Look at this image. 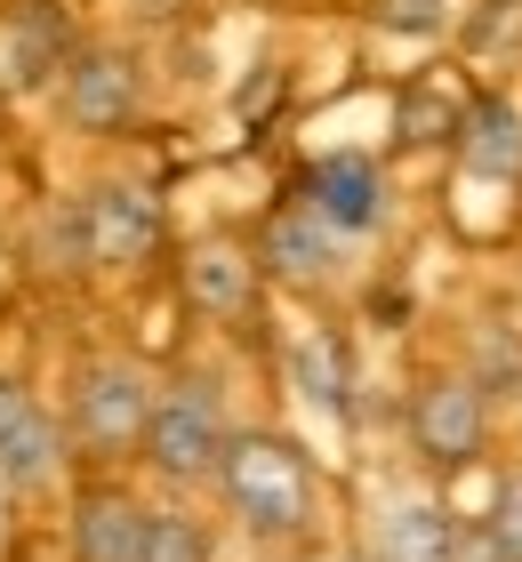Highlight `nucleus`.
<instances>
[{
  "mask_svg": "<svg viewBox=\"0 0 522 562\" xmlns=\"http://www.w3.org/2000/svg\"><path fill=\"white\" fill-rule=\"evenodd\" d=\"M290 386L313 402V411L346 418V362H337L330 338H298V353H290Z\"/></svg>",
  "mask_w": 522,
  "mask_h": 562,
  "instance_id": "2eb2a0df",
  "label": "nucleus"
},
{
  "mask_svg": "<svg viewBox=\"0 0 522 562\" xmlns=\"http://www.w3.org/2000/svg\"><path fill=\"white\" fill-rule=\"evenodd\" d=\"M225 442H233V426H225V402H218L209 378H169V386H153L145 442H137V467L153 482H169V491H201V482L218 474Z\"/></svg>",
  "mask_w": 522,
  "mask_h": 562,
  "instance_id": "7ed1b4c3",
  "label": "nucleus"
},
{
  "mask_svg": "<svg viewBox=\"0 0 522 562\" xmlns=\"http://www.w3.org/2000/svg\"><path fill=\"white\" fill-rule=\"evenodd\" d=\"M482 522H490V539H499V554L522 562V467L499 482V498H490V515H482Z\"/></svg>",
  "mask_w": 522,
  "mask_h": 562,
  "instance_id": "a211bd4d",
  "label": "nucleus"
},
{
  "mask_svg": "<svg viewBox=\"0 0 522 562\" xmlns=\"http://www.w3.org/2000/svg\"><path fill=\"white\" fill-rule=\"evenodd\" d=\"M57 234H65V266H145L162 249V201L113 177V186L73 193Z\"/></svg>",
  "mask_w": 522,
  "mask_h": 562,
  "instance_id": "20e7f679",
  "label": "nucleus"
},
{
  "mask_svg": "<svg viewBox=\"0 0 522 562\" xmlns=\"http://www.w3.org/2000/svg\"><path fill=\"white\" fill-rule=\"evenodd\" d=\"M458 161L475 169V177H490V186H514L522 177V113L507 105V97H482V105H466V121H458Z\"/></svg>",
  "mask_w": 522,
  "mask_h": 562,
  "instance_id": "f8f14e48",
  "label": "nucleus"
},
{
  "mask_svg": "<svg viewBox=\"0 0 522 562\" xmlns=\"http://www.w3.org/2000/svg\"><path fill=\"white\" fill-rule=\"evenodd\" d=\"M306 210L330 225V234H378L386 217V177L370 153H322L306 177Z\"/></svg>",
  "mask_w": 522,
  "mask_h": 562,
  "instance_id": "1a4fd4ad",
  "label": "nucleus"
},
{
  "mask_svg": "<svg viewBox=\"0 0 522 562\" xmlns=\"http://www.w3.org/2000/svg\"><path fill=\"white\" fill-rule=\"evenodd\" d=\"M451 522H458V515H442L434 498H395V506L378 515L370 562H442V547H451Z\"/></svg>",
  "mask_w": 522,
  "mask_h": 562,
  "instance_id": "ddd939ff",
  "label": "nucleus"
},
{
  "mask_svg": "<svg viewBox=\"0 0 522 562\" xmlns=\"http://www.w3.org/2000/svg\"><path fill=\"white\" fill-rule=\"evenodd\" d=\"M257 273H281V281H298V290H306V281H330V273H337V234L306 210V201H290V210L266 217Z\"/></svg>",
  "mask_w": 522,
  "mask_h": 562,
  "instance_id": "9b49d317",
  "label": "nucleus"
},
{
  "mask_svg": "<svg viewBox=\"0 0 522 562\" xmlns=\"http://www.w3.org/2000/svg\"><path fill=\"white\" fill-rule=\"evenodd\" d=\"M442 562H507V554H499V539H490V522H451Z\"/></svg>",
  "mask_w": 522,
  "mask_h": 562,
  "instance_id": "6ab92c4d",
  "label": "nucleus"
},
{
  "mask_svg": "<svg viewBox=\"0 0 522 562\" xmlns=\"http://www.w3.org/2000/svg\"><path fill=\"white\" fill-rule=\"evenodd\" d=\"M186 305L209 322H249L257 314V258L233 249V241L186 249Z\"/></svg>",
  "mask_w": 522,
  "mask_h": 562,
  "instance_id": "9d476101",
  "label": "nucleus"
},
{
  "mask_svg": "<svg viewBox=\"0 0 522 562\" xmlns=\"http://www.w3.org/2000/svg\"><path fill=\"white\" fill-rule=\"evenodd\" d=\"M209 491H218V506L233 515V530L257 547H298L313 515H322V482H313V458L290 442V434H233L218 474H209Z\"/></svg>",
  "mask_w": 522,
  "mask_h": 562,
  "instance_id": "f257e3e1",
  "label": "nucleus"
},
{
  "mask_svg": "<svg viewBox=\"0 0 522 562\" xmlns=\"http://www.w3.org/2000/svg\"><path fill=\"white\" fill-rule=\"evenodd\" d=\"M306 562H337V554H306Z\"/></svg>",
  "mask_w": 522,
  "mask_h": 562,
  "instance_id": "aec40b11",
  "label": "nucleus"
},
{
  "mask_svg": "<svg viewBox=\"0 0 522 562\" xmlns=\"http://www.w3.org/2000/svg\"><path fill=\"white\" fill-rule=\"evenodd\" d=\"M490 434V402L475 378H434V386H418L410 402V450L426 458V467H466V458L482 450Z\"/></svg>",
  "mask_w": 522,
  "mask_h": 562,
  "instance_id": "6e6552de",
  "label": "nucleus"
},
{
  "mask_svg": "<svg viewBox=\"0 0 522 562\" xmlns=\"http://www.w3.org/2000/svg\"><path fill=\"white\" fill-rule=\"evenodd\" d=\"M65 482V426L16 378H0V498H48Z\"/></svg>",
  "mask_w": 522,
  "mask_h": 562,
  "instance_id": "39448f33",
  "label": "nucleus"
},
{
  "mask_svg": "<svg viewBox=\"0 0 522 562\" xmlns=\"http://www.w3.org/2000/svg\"><path fill=\"white\" fill-rule=\"evenodd\" d=\"M458 121H466V105H458V97H442L434 81L402 97V137H410V145H442V137H458Z\"/></svg>",
  "mask_w": 522,
  "mask_h": 562,
  "instance_id": "dca6fc26",
  "label": "nucleus"
},
{
  "mask_svg": "<svg viewBox=\"0 0 522 562\" xmlns=\"http://www.w3.org/2000/svg\"><path fill=\"white\" fill-rule=\"evenodd\" d=\"M145 562H218V530H209L193 506H145Z\"/></svg>",
  "mask_w": 522,
  "mask_h": 562,
  "instance_id": "4468645a",
  "label": "nucleus"
},
{
  "mask_svg": "<svg viewBox=\"0 0 522 562\" xmlns=\"http://www.w3.org/2000/svg\"><path fill=\"white\" fill-rule=\"evenodd\" d=\"M370 16L386 33H410V41H442L451 33V0H370Z\"/></svg>",
  "mask_w": 522,
  "mask_h": 562,
  "instance_id": "f3484780",
  "label": "nucleus"
},
{
  "mask_svg": "<svg viewBox=\"0 0 522 562\" xmlns=\"http://www.w3.org/2000/svg\"><path fill=\"white\" fill-rule=\"evenodd\" d=\"M145 506L129 482L89 474L65 498V562H145Z\"/></svg>",
  "mask_w": 522,
  "mask_h": 562,
  "instance_id": "423d86ee",
  "label": "nucleus"
},
{
  "mask_svg": "<svg viewBox=\"0 0 522 562\" xmlns=\"http://www.w3.org/2000/svg\"><path fill=\"white\" fill-rule=\"evenodd\" d=\"M145 105V89H137V65L121 57V48H73L65 72H57V113H65V130H89V137H113L129 130Z\"/></svg>",
  "mask_w": 522,
  "mask_h": 562,
  "instance_id": "0eeeda50",
  "label": "nucleus"
},
{
  "mask_svg": "<svg viewBox=\"0 0 522 562\" xmlns=\"http://www.w3.org/2000/svg\"><path fill=\"white\" fill-rule=\"evenodd\" d=\"M145 411H153V378L129 362V353H97V362L73 370L65 386V458H81V467H121V458H137L145 442Z\"/></svg>",
  "mask_w": 522,
  "mask_h": 562,
  "instance_id": "f03ea898",
  "label": "nucleus"
}]
</instances>
